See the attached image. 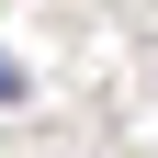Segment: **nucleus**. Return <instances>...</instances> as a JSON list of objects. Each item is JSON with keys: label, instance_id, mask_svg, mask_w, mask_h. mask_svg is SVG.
Here are the masks:
<instances>
[{"label": "nucleus", "instance_id": "obj_1", "mask_svg": "<svg viewBox=\"0 0 158 158\" xmlns=\"http://www.w3.org/2000/svg\"><path fill=\"white\" fill-rule=\"evenodd\" d=\"M0 102H23V68H11V45H0Z\"/></svg>", "mask_w": 158, "mask_h": 158}]
</instances>
